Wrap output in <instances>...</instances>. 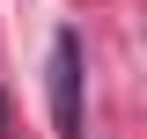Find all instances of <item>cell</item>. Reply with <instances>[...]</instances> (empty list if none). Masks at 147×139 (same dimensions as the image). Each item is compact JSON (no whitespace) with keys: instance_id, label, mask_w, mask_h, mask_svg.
I'll return each mask as SVG.
<instances>
[{"instance_id":"6da1fadb","label":"cell","mask_w":147,"mask_h":139,"mask_svg":"<svg viewBox=\"0 0 147 139\" xmlns=\"http://www.w3.org/2000/svg\"><path fill=\"white\" fill-rule=\"evenodd\" d=\"M44 88H52V124H59V139H81V37H74V29L52 37Z\"/></svg>"},{"instance_id":"7a4b0ae2","label":"cell","mask_w":147,"mask_h":139,"mask_svg":"<svg viewBox=\"0 0 147 139\" xmlns=\"http://www.w3.org/2000/svg\"><path fill=\"white\" fill-rule=\"evenodd\" d=\"M0 139H15V103H7V88H0Z\"/></svg>"}]
</instances>
